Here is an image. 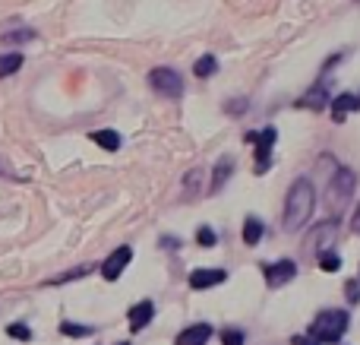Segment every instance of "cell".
<instances>
[{"instance_id":"4fadbf2b","label":"cell","mask_w":360,"mask_h":345,"mask_svg":"<svg viewBox=\"0 0 360 345\" xmlns=\"http://www.w3.org/2000/svg\"><path fill=\"white\" fill-rule=\"evenodd\" d=\"M231 175H234V158H231V156H221V158L215 162V171H212L209 194H218V190H221L224 184L231 181Z\"/></svg>"},{"instance_id":"3957f363","label":"cell","mask_w":360,"mask_h":345,"mask_svg":"<svg viewBox=\"0 0 360 345\" xmlns=\"http://www.w3.org/2000/svg\"><path fill=\"white\" fill-rule=\"evenodd\" d=\"M354 190H357V175L351 168H345V165H335L329 187H326V203L332 209H345L351 203V196H354Z\"/></svg>"},{"instance_id":"5b68a950","label":"cell","mask_w":360,"mask_h":345,"mask_svg":"<svg viewBox=\"0 0 360 345\" xmlns=\"http://www.w3.org/2000/svg\"><path fill=\"white\" fill-rule=\"evenodd\" d=\"M278 139V130L275 127H266V130H250L247 133V143L256 146V175L269 168V158H272V146Z\"/></svg>"},{"instance_id":"cb8c5ba5","label":"cell","mask_w":360,"mask_h":345,"mask_svg":"<svg viewBox=\"0 0 360 345\" xmlns=\"http://www.w3.org/2000/svg\"><path fill=\"white\" fill-rule=\"evenodd\" d=\"M196 241H199V244H202V247H215V244H218V234H215V228H209V225H199Z\"/></svg>"},{"instance_id":"4dcf8cb0","label":"cell","mask_w":360,"mask_h":345,"mask_svg":"<svg viewBox=\"0 0 360 345\" xmlns=\"http://www.w3.org/2000/svg\"><path fill=\"white\" fill-rule=\"evenodd\" d=\"M158 244H162V247H171V251H174V247H180V241H177V238H162Z\"/></svg>"},{"instance_id":"9a60e30c","label":"cell","mask_w":360,"mask_h":345,"mask_svg":"<svg viewBox=\"0 0 360 345\" xmlns=\"http://www.w3.org/2000/svg\"><path fill=\"white\" fill-rule=\"evenodd\" d=\"M262 234H266V225H262L256 215H247V222H243V244L256 247L262 241Z\"/></svg>"},{"instance_id":"1f68e13d","label":"cell","mask_w":360,"mask_h":345,"mask_svg":"<svg viewBox=\"0 0 360 345\" xmlns=\"http://www.w3.org/2000/svg\"><path fill=\"white\" fill-rule=\"evenodd\" d=\"M117 345H130V342H117Z\"/></svg>"},{"instance_id":"44dd1931","label":"cell","mask_w":360,"mask_h":345,"mask_svg":"<svg viewBox=\"0 0 360 345\" xmlns=\"http://www.w3.org/2000/svg\"><path fill=\"white\" fill-rule=\"evenodd\" d=\"M250 111V99H228L224 101V114H231V118H240V114Z\"/></svg>"},{"instance_id":"484cf974","label":"cell","mask_w":360,"mask_h":345,"mask_svg":"<svg viewBox=\"0 0 360 345\" xmlns=\"http://www.w3.org/2000/svg\"><path fill=\"white\" fill-rule=\"evenodd\" d=\"M243 339H247V336H243V330H224V333H221L224 345H243Z\"/></svg>"},{"instance_id":"ba28073f","label":"cell","mask_w":360,"mask_h":345,"mask_svg":"<svg viewBox=\"0 0 360 345\" xmlns=\"http://www.w3.org/2000/svg\"><path fill=\"white\" fill-rule=\"evenodd\" d=\"M338 232H342V225H338V219H326V222H319V225L313 228V241H310V247H316V253L329 251V247L335 244Z\"/></svg>"},{"instance_id":"7402d4cb","label":"cell","mask_w":360,"mask_h":345,"mask_svg":"<svg viewBox=\"0 0 360 345\" xmlns=\"http://www.w3.org/2000/svg\"><path fill=\"white\" fill-rule=\"evenodd\" d=\"M6 44H22V42H35V32L32 29H16V32H4Z\"/></svg>"},{"instance_id":"7c38bea8","label":"cell","mask_w":360,"mask_h":345,"mask_svg":"<svg viewBox=\"0 0 360 345\" xmlns=\"http://www.w3.org/2000/svg\"><path fill=\"white\" fill-rule=\"evenodd\" d=\"M152 317H155V304L152 301H139L130 308V333H139V330H146L152 323Z\"/></svg>"},{"instance_id":"5bb4252c","label":"cell","mask_w":360,"mask_h":345,"mask_svg":"<svg viewBox=\"0 0 360 345\" xmlns=\"http://www.w3.org/2000/svg\"><path fill=\"white\" fill-rule=\"evenodd\" d=\"M209 339H212L209 323H193V327H186L184 333L177 336V345H205Z\"/></svg>"},{"instance_id":"2e32d148","label":"cell","mask_w":360,"mask_h":345,"mask_svg":"<svg viewBox=\"0 0 360 345\" xmlns=\"http://www.w3.org/2000/svg\"><path fill=\"white\" fill-rule=\"evenodd\" d=\"M89 137H92V143L101 146L105 152H117L120 149V133L117 130H95V133H89Z\"/></svg>"},{"instance_id":"30bf717a","label":"cell","mask_w":360,"mask_h":345,"mask_svg":"<svg viewBox=\"0 0 360 345\" xmlns=\"http://www.w3.org/2000/svg\"><path fill=\"white\" fill-rule=\"evenodd\" d=\"M224 279H228V272L224 270H193L190 272V289H196V291L215 289V285H221Z\"/></svg>"},{"instance_id":"f546056e","label":"cell","mask_w":360,"mask_h":345,"mask_svg":"<svg viewBox=\"0 0 360 345\" xmlns=\"http://www.w3.org/2000/svg\"><path fill=\"white\" fill-rule=\"evenodd\" d=\"M291 345H316V342H313L310 336H294V339H291Z\"/></svg>"},{"instance_id":"603a6c76","label":"cell","mask_w":360,"mask_h":345,"mask_svg":"<svg viewBox=\"0 0 360 345\" xmlns=\"http://www.w3.org/2000/svg\"><path fill=\"white\" fill-rule=\"evenodd\" d=\"M199 181H202V171H199V168L186 171V177H184V190H186V196H196Z\"/></svg>"},{"instance_id":"6da1fadb","label":"cell","mask_w":360,"mask_h":345,"mask_svg":"<svg viewBox=\"0 0 360 345\" xmlns=\"http://www.w3.org/2000/svg\"><path fill=\"white\" fill-rule=\"evenodd\" d=\"M313 209H316V190H313V181L310 177H297V181L288 187V196H285V232H300V228L310 222Z\"/></svg>"},{"instance_id":"e0dca14e","label":"cell","mask_w":360,"mask_h":345,"mask_svg":"<svg viewBox=\"0 0 360 345\" xmlns=\"http://www.w3.org/2000/svg\"><path fill=\"white\" fill-rule=\"evenodd\" d=\"M218 73V57L215 54H202L196 63H193V76L196 80H209V76Z\"/></svg>"},{"instance_id":"d6986e66","label":"cell","mask_w":360,"mask_h":345,"mask_svg":"<svg viewBox=\"0 0 360 345\" xmlns=\"http://www.w3.org/2000/svg\"><path fill=\"white\" fill-rule=\"evenodd\" d=\"M316 263H319V270H323V272H338V270H342V257H338L335 251L316 253Z\"/></svg>"},{"instance_id":"836d02e7","label":"cell","mask_w":360,"mask_h":345,"mask_svg":"<svg viewBox=\"0 0 360 345\" xmlns=\"http://www.w3.org/2000/svg\"><path fill=\"white\" fill-rule=\"evenodd\" d=\"M357 4H360V0H357Z\"/></svg>"},{"instance_id":"8992f818","label":"cell","mask_w":360,"mask_h":345,"mask_svg":"<svg viewBox=\"0 0 360 345\" xmlns=\"http://www.w3.org/2000/svg\"><path fill=\"white\" fill-rule=\"evenodd\" d=\"M130 260H133V247H127V244L117 247V251L101 263V279H105V282H117V279L124 276V270L130 266Z\"/></svg>"},{"instance_id":"52a82bcc","label":"cell","mask_w":360,"mask_h":345,"mask_svg":"<svg viewBox=\"0 0 360 345\" xmlns=\"http://www.w3.org/2000/svg\"><path fill=\"white\" fill-rule=\"evenodd\" d=\"M262 276H266V282L272 285V289H281V285H288L297 276V263H294V260H275V263L262 266Z\"/></svg>"},{"instance_id":"ffe728a7","label":"cell","mask_w":360,"mask_h":345,"mask_svg":"<svg viewBox=\"0 0 360 345\" xmlns=\"http://www.w3.org/2000/svg\"><path fill=\"white\" fill-rule=\"evenodd\" d=\"M60 333H63V336H70V339H82V336H92L95 330H92V327H82V323H70V320H63V323H60Z\"/></svg>"},{"instance_id":"d4e9b609","label":"cell","mask_w":360,"mask_h":345,"mask_svg":"<svg viewBox=\"0 0 360 345\" xmlns=\"http://www.w3.org/2000/svg\"><path fill=\"white\" fill-rule=\"evenodd\" d=\"M6 336H13V339H19V342H29L32 330L25 327V323H10V327H6Z\"/></svg>"},{"instance_id":"9c48e42d","label":"cell","mask_w":360,"mask_h":345,"mask_svg":"<svg viewBox=\"0 0 360 345\" xmlns=\"http://www.w3.org/2000/svg\"><path fill=\"white\" fill-rule=\"evenodd\" d=\"M326 105H329V82H316L297 99V108H304V111H319Z\"/></svg>"},{"instance_id":"8fae6325","label":"cell","mask_w":360,"mask_h":345,"mask_svg":"<svg viewBox=\"0 0 360 345\" xmlns=\"http://www.w3.org/2000/svg\"><path fill=\"white\" fill-rule=\"evenodd\" d=\"M351 111H360V99L354 92H342L332 99V120H335V124H342Z\"/></svg>"},{"instance_id":"ac0fdd59","label":"cell","mask_w":360,"mask_h":345,"mask_svg":"<svg viewBox=\"0 0 360 345\" xmlns=\"http://www.w3.org/2000/svg\"><path fill=\"white\" fill-rule=\"evenodd\" d=\"M22 61H25V57L19 54V51H13V54H0V80L19 73V70H22Z\"/></svg>"},{"instance_id":"4316f807","label":"cell","mask_w":360,"mask_h":345,"mask_svg":"<svg viewBox=\"0 0 360 345\" xmlns=\"http://www.w3.org/2000/svg\"><path fill=\"white\" fill-rule=\"evenodd\" d=\"M345 295H348V304H360V282H345Z\"/></svg>"},{"instance_id":"f1b7e54d","label":"cell","mask_w":360,"mask_h":345,"mask_svg":"<svg viewBox=\"0 0 360 345\" xmlns=\"http://www.w3.org/2000/svg\"><path fill=\"white\" fill-rule=\"evenodd\" d=\"M351 232H354V234H360V203H357L354 215H351Z\"/></svg>"},{"instance_id":"d6a6232c","label":"cell","mask_w":360,"mask_h":345,"mask_svg":"<svg viewBox=\"0 0 360 345\" xmlns=\"http://www.w3.org/2000/svg\"><path fill=\"white\" fill-rule=\"evenodd\" d=\"M357 99H360V95H357Z\"/></svg>"},{"instance_id":"7a4b0ae2","label":"cell","mask_w":360,"mask_h":345,"mask_svg":"<svg viewBox=\"0 0 360 345\" xmlns=\"http://www.w3.org/2000/svg\"><path fill=\"white\" fill-rule=\"evenodd\" d=\"M351 327V314L348 310H319L310 323V339L316 345H332L342 342V336Z\"/></svg>"},{"instance_id":"277c9868","label":"cell","mask_w":360,"mask_h":345,"mask_svg":"<svg viewBox=\"0 0 360 345\" xmlns=\"http://www.w3.org/2000/svg\"><path fill=\"white\" fill-rule=\"evenodd\" d=\"M149 86H152V92L177 101L184 95V76L174 67H155V70H149Z\"/></svg>"},{"instance_id":"83f0119b","label":"cell","mask_w":360,"mask_h":345,"mask_svg":"<svg viewBox=\"0 0 360 345\" xmlns=\"http://www.w3.org/2000/svg\"><path fill=\"white\" fill-rule=\"evenodd\" d=\"M86 266H79V270H73V272H63V276L60 279H54V282H48V285H63V282H73V279H82V276H86Z\"/></svg>"}]
</instances>
